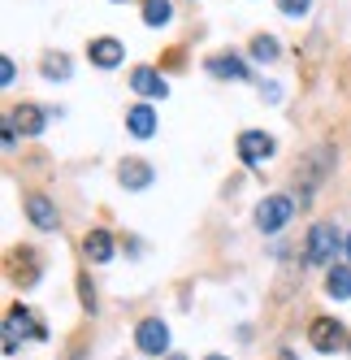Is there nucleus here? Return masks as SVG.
Instances as JSON below:
<instances>
[{
    "instance_id": "obj_19",
    "label": "nucleus",
    "mask_w": 351,
    "mask_h": 360,
    "mask_svg": "<svg viewBox=\"0 0 351 360\" xmlns=\"http://www.w3.org/2000/svg\"><path fill=\"white\" fill-rule=\"evenodd\" d=\"M308 5H312V0H278V9H282L286 18H304Z\"/></svg>"
},
{
    "instance_id": "obj_13",
    "label": "nucleus",
    "mask_w": 351,
    "mask_h": 360,
    "mask_svg": "<svg viewBox=\"0 0 351 360\" xmlns=\"http://www.w3.org/2000/svg\"><path fill=\"white\" fill-rule=\"evenodd\" d=\"M5 330H9V334H18V330H22V334H31V339H44V330L35 326V317L27 313V308H9V317H5Z\"/></svg>"
},
{
    "instance_id": "obj_25",
    "label": "nucleus",
    "mask_w": 351,
    "mask_h": 360,
    "mask_svg": "<svg viewBox=\"0 0 351 360\" xmlns=\"http://www.w3.org/2000/svg\"><path fill=\"white\" fill-rule=\"evenodd\" d=\"M208 360H225V356H208Z\"/></svg>"
},
{
    "instance_id": "obj_16",
    "label": "nucleus",
    "mask_w": 351,
    "mask_h": 360,
    "mask_svg": "<svg viewBox=\"0 0 351 360\" xmlns=\"http://www.w3.org/2000/svg\"><path fill=\"white\" fill-rule=\"evenodd\" d=\"M169 18H173L169 0H143V22H147V27H165Z\"/></svg>"
},
{
    "instance_id": "obj_9",
    "label": "nucleus",
    "mask_w": 351,
    "mask_h": 360,
    "mask_svg": "<svg viewBox=\"0 0 351 360\" xmlns=\"http://www.w3.org/2000/svg\"><path fill=\"white\" fill-rule=\"evenodd\" d=\"M87 53H91V61L100 65V70H113V65H121V44L117 39H91V48H87Z\"/></svg>"
},
{
    "instance_id": "obj_2",
    "label": "nucleus",
    "mask_w": 351,
    "mask_h": 360,
    "mask_svg": "<svg viewBox=\"0 0 351 360\" xmlns=\"http://www.w3.org/2000/svg\"><path fill=\"white\" fill-rule=\"evenodd\" d=\"M295 217V204L291 195H265L260 200V209H256V226L265 230V235H278V230Z\"/></svg>"
},
{
    "instance_id": "obj_18",
    "label": "nucleus",
    "mask_w": 351,
    "mask_h": 360,
    "mask_svg": "<svg viewBox=\"0 0 351 360\" xmlns=\"http://www.w3.org/2000/svg\"><path fill=\"white\" fill-rule=\"evenodd\" d=\"M44 74L48 79H69V57H44Z\"/></svg>"
},
{
    "instance_id": "obj_15",
    "label": "nucleus",
    "mask_w": 351,
    "mask_h": 360,
    "mask_svg": "<svg viewBox=\"0 0 351 360\" xmlns=\"http://www.w3.org/2000/svg\"><path fill=\"white\" fill-rule=\"evenodd\" d=\"M325 291L334 300H351V269L347 265H330V278H325Z\"/></svg>"
},
{
    "instance_id": "obj_4",
    "label": "nucleus",
    "mask_w": 351,
    "mask_h": 360,
    "mask_svg": "<svg viewBox=\"0 0 351 360\" xmlns=\"http://www.w3.org/2000/svg\"><path fill=\"white\" fill-rule=\"evenodd\" d=\"M135 339H139V352L161 356V352L169 347V326H165V321H157V317H147V321H139Z\"/></svg>"
},
{
    "instance_id": "obj_3",
    "label": "nucleus",
    "mask_w": 351,
    "mask_h": 360,
    "mask_svg": "<svg viewBox=\"0 0 351 360\" xmlns=\"http://www.w3.org/2000/svg\"><path fill=\"white\" fill-rule=\"evenodd\" d=\"M343 321H334V317H317L312 326H308V343L317 347V352H338L343 347Z\"/></svg>"
},
{
    "instance_id": "obj_20",
    "label": "nucleus",
    "mask_w": 351,
    "mask_h": 360,
    "mask_svg": "<svg viewBox=\"0 0 351 360\" xmlns=\"http://www.w3.org/2000/svg\"><path fill=\"white\" fill-rule=\"evenodd\" d=\"M13 79H18V70H13V61L5 57V61H0V87H9Z\"/></svg>"
},
{
    "instance_id": "obj_17",
    "label": "nucleus",
    "mask_w": 351,
    "mask_h": 360,
    "mask_svg": "<svg viewBox=\"0 0 351 360\" xmlns=\"http://www.w3.org/2000/svg\"><path fill=\"white\" fill-rule=\"evenodd\" d=\"M252 57L256 61H273V57H278V39H273V35H256L252 39Z\"/></svg>"
},
{
    "instance_id": "obj_12",
    "label": "nucleus",
    "mask_w": 351,
    "mask_h": 360,
    "mask_svg": "<svg viewBox=\"0 0 351 360\" xmlns=\"http://www.w3.org/2000/svg\"><path fill=\"white\" fill-rule=\"evenodd\" d=\"M126 126H131V135L147 139V135H157V113L147 109V105H135V109L126 113Z\"/></svg>"
},
{
    "instance_id": "obj_1",
    "label": "nucleus",
    "mask_w": 351,
    "mask_h": 360,
    "mask_svg": "<svg viewBox=\"0 0 351 360\" xmlns=\"http://www.w3.org/2000/svg\"><path fill=\"white\" fill-rule=\"evenodd\" d=\"M334 256H343V235H338V226L317 221V226L308 230V261H312V265H334Z\"/></svg>"
},
{
    "instance_id": "obj_6",
    "label": "nucleus",
    "mask_w": 351,
    "mask_h": 360,
    "mask_svg": "<svg viewBox=\"0 0 351 360\" xmlns=\"http://www.w3.org/2000/svg\"><path fill=\"white\" fill-rule=\"evenodd\" d=\"M131 87L139 91V96H147V100H165V79H161V74L152 70V65H139L135 74H131Z\"/></svg>"
},
{
    "instance_id": "obj_22",
    "label": "nucleus",
    "mask_w": 351,
    "mask_h": 360,
    "mask_svg": "<svg viewBox=\"0 0 351 360\" xmlns=\"http://www.w3.org/2000/svg\"><path fill=\"white\" fill-rule=\"evenodd\" d=\"M347 256H351V235H347Z\"/></svg>"
},
{
    "instance_id": "obj_5",
    "label": "nucleus",
    "mask_w": 351,
    "mask_h": 360,
    "mask_svg": "<svg viewBox=\"0 0 351 360\" xmlns=\"http://www.w3.org/2000/svg\"><path fill=\"white\" fill-rule=\"evenodd\" d=\"M239 157H243V165L269 161V157H273V139H269L265 131H243V135H239Z\"/></svg>"
},
{
    "instance_id": "obj_10",
    "label": "nucleus",
    "mask_w": 351,
    "mask_h": 360,
    "mask_svg": "<svg viewBox=\"0 0 351 360\" xmlns=\"http://www.w3.org/2000/svg\"><path fill=\"white\" fill-rule=\"evenodd\" d=\"M83 252H87L91 265H105V261H113V239L105 235V230H91V235L83 239Z\"/></svg>"
},
{
    "instance_id": "obj_24",
    "label": "nucleus",
    "mask_w": 351,
    "mask_h": 360,
    "mask_svg": "<svg viewBox=\"0 0 351 360\" xmlns=\"http://www.w3.org/2000/svg\"><path fill=\"white\" fill-rule=\"evenodd\" d=\"M282 360H295V356H291V352H286V356H282Z\"/></svg>"
},
{
    "instance_id": "obj_14",
    "label": "nucleus",
    "mask_w": 351,
    "mask_h": 360,
    "mask_svg": "<svg viewBox=\"0 0 351 360\" xmlns=\"http://www.w3.org/2000/svg\"><path fill=\"white\" fill-rule=\"evenodd\" d=\"M208 74H217V79H247V65L239 57H208Z\"/></svg>"
},
{
    "instance_id": "obj_21",
    "label": "nucleus",
    "mask_w": 351,
    "mask_h": 360,
    "mask_svg": "<svg viewBox=\"0 0 351 360\" xmlns=\"http://www.w3.org/2000/svg\"><path fill=\"white\" fill-rule=\"evenodd\" d=\"M83 304H87V308H95V295H91V282H87V278H83Z\"/></svg>"
},
{
    "instance_id": "obj_23",
    "label": "nucleus",
    "mask_w": 351,
    "mask_h": 360,
    "mask_svg": "<svg viewBox=\"0 0 351 360\" xmlns=\"http://www.w3.org/2000/svg\"><path fill=\"white\" fill-rule=\"evenodd\" d=\"M169 360H187V356H169Z\"/></svg>"
},
{
    "instance_id": "obj_11",
    "label": "nucleus",
    "mask_w": 351,
    "mask_h": 360,
    "mask_svg": "<svg viewBox=\"0 0 351 360\" xmlns=\"http://www.w3.org/2000/svg\"><path fill=\"white\" fill-rule=\"evenodd\" d=\"M27 213L39 230H53L57 226V209H53V200L48 195H27Z\"/></svg>"
},
{
    "instance_id": "obj_8",
    "label": "nucleus",
    "mask_w": 351,
    "mask_h": 360,
    "mask_svg": "<svg viewBox=\"0 0 351 360\" xmlns=\"http://www.w3.org/2000/svg\"><path fill=\"white\" fill-rule=\"evenodd\" d=\"M44 117H48V113H44L39 105H18V109L9 113V122L18 126L22 135H39V131H44Z\"/></svg>"
},
{
    "instance_id": "obj_7",
    "label": "nucleus",
    "mask_w": 351,
    "mask_h": 360,
    "mask_svg": "<svg viewBox=\"0 0 351 360\" xmlns=\"http://www.w3.org/2000/svg\"><path fill=\"white\" fill-rule=\"evenodd\" d=\"M117 178H121L126 191H143V187H152V165H147V161H121Z\"/></svg>"
}]
</instances>
